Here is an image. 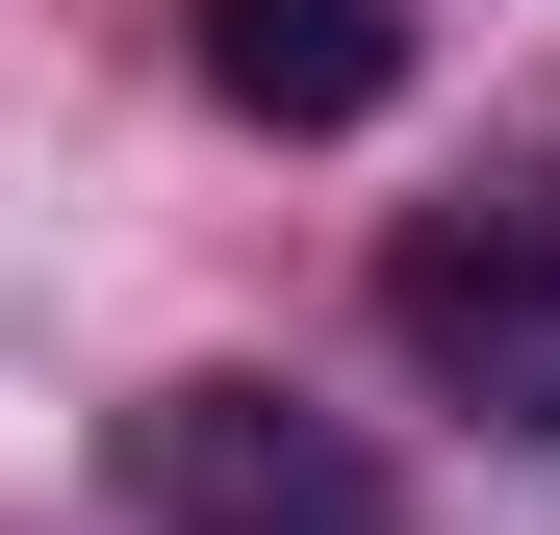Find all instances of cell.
<instances>
[{
    "label": "cell",
    "instance_id": "6da1fadb",
    "mask_svg": "<svg viewBox=\"0 0 560 535\" xmlns=\"http://www.w3.org/2000/svg\"><path fill=\"white\" fill-rule=\"evenodd\" d=\"M128 485H153V535H408L383 433L306 408V383H153L128 408Z\"/></svg>",
    "mask_w": 560,
    "mask_h": 535
},
{
    "label": "cell",
    "instance_id": "7a4b0ae2",
    "mask_svg": "<svg viewBox=\"0 0 560 535\" xmlns=\"http://www.w3.org/2000/svg\"><path fill=\"white\" fill-rule=\"evenodd\" d=\"M383 332H408L485 433L560 460V205H433V230L383 255Z\"/></svg>",
    "mask_w": 560,
    "mask_h": 535
},
{
    "label": "cell",
    "instance_id": "3957f363",
    "mask_svg": "<svg viewBox=\"0 0 560 535\" xmlns=\"http://www.w3.org/2000/svg\"><path fill=\"white\" fill-rule=\"evenodd\" d=\"M178 26H205V103L280 128V153H331V128L408 103V0H178Z\"/></svg>",
    "mask_w": 560,
    "mask_h": 535
}]
</instances>
